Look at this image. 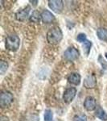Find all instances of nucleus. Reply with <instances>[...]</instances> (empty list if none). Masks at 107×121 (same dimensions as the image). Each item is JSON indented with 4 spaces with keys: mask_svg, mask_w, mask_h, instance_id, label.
<instances>
[{
    "mask_svg": "<svg viewBox=\"0 0 107 121\" xmlns=\"http://www.w3.org/2000/svg\"><path fill=\"white\" fill-rule=\"evenodd\" d=\"M105 56H106V57L107 58V52H106V53H105Z\"/></svg>",
    "mask_w": 107,
    "mask_h": 121,
    "instance_id": "22",
    "label": "nucleus"
},
{
    "mask_svg": "<svg viewBox=\"0 0 107 121\" xmlns=\"http://www.w3.org/2000/svg\"><path fill=\"white\" fill-rule=\"evenodd\" d=\"M14 100V96L10 91H3L0 95V106L2 108L9 107Z\"/></svg>",
    "mask_w": 107,
    "mask_h": 121,
    "instance_id": "3",
    "label": "nucleus"
},
{
    "mask_svg": "<svg viewBox=\"0 0 107 121\" xmlns=\"http://www.w3.org/2000/svg\"><path fill=\"white\" fill-rule=\"evenodd\" d=\"M97 36L99 40L107 42V28H100L97 31Z\"/></svg>",
    "mask_w": 107,
    "mask_h": 121,
    "instance_id": "13",
    "label": "nucleus"
},
{
    "mask_svg": "<svg viewBox=\"0 0 107 121\" xmlns=\"http://www.w3.org/2000/svg\"><path fill=\"white\" fill-rule=\"evenodd\" d=\"M91 47H92V42L89 40H86L85 43H83V50L86 56H88L90 52Z\"/></svg>",
    "mask_w": 107,
    "mask_h": 121,
    "instance_id": "15",
    "label": "nucleus"
},
{
    "mask_svg": "<svg viewBox=\"0 0 107 121\" xmlns=\"http://www.w3.org/2000/svg\"><path fill=\"white\" fill-rule=\"evenodd\" d=\"M84 87L85 89H93L97 86V78L94 74H89L84 79Z\"/></svg>",
    "mask_w": 107,
    "mask_h": 121,
    "instance_id": "8",
    "label": "nucleus"
},
{
    "mask_svg": "<svg viewBox=\"0 0 107 121\" xmlns=\"http://www.w3.org/2000/svg\"><path fill=\"white\" fill-rule=\"evenodd\" d=\"M73 121H87V116L85 114L77 115L73 117Z\"/></svg>",
    "mask_w": 107,
    "mask_h": 121,
    "instance_id": "18",
    "label": "nucleus"
},
{
    "mask_svg": "<svg viewBox=\"0 0 107 121\" xmlns=\"http://www.w3.org/2000/svg\"><path fill=\"white\" fill-rule=\"evenodd\" d=\"M30 11H31V7L30 6H27L26 7L19 10V11H17V12L15 13V19L18 21H21V22L25 21L28 18Z\"/></svg>",
    "mask_w": 107,
    "mask_h": 121,
    "instance_id": "7",
    "label": "nucleus"
},
{
    "mask_svg": "<svg viewBox=\"0 0 107 121\" xmlns=\"http://www.w3.org/2000/svg\"><path fill=\"white\" fill-rule=\"evenodd\" d=\"M77 41L80 43H85L86 41V35L85 33H80L78 34V36H77Z\"/></svg>",
    "mask_w": 107,
    "mask_h": 121,
    "instance_id": "19",
    "label": "nucleus"
},
{
    "mask_svg": "<svg viewBox=\"0 0 107 121\" xmlns=\"http://www.w3.org/2000/svg\"><path fill=\"white\" fill-rule=\"evenodd\" d=\"M29 19H30L31 22L32 23H40V19H41V13H40L38 11L35 10L34 11H32V15L29 17Z\"/></svg>",
    "mask_w": 107,
    "mask_h": 121,
    "instance_id": "14",
    "label": "nucleus"
},
{
    "mask_svg": "<svg viewBox=\"0 0 107 121\" xmlns=\"http://www.w3.org/2000/svg\"><path fill=\"white\" fill-rule=\"evenodd\" d=\"M48 7L55 13H61L64 9V3L61 0H49Z\"/></svg>",
    "mask_w": 107,
    "mask_h": 121,
    "instance_id": "6",
    "label": "nucleus"
},
{
    "mask_svg": "<svg viewBox=\"0 0 107 121\" xmlns=\"http://www.w3.org/2000/svg\"><path fill=\"white\" fill-rule=\"evenodd\" d=\"M41 20L44 23H51L55 20V16L51 11L45 9L41 12Z\"/></svg>",
    "mask_w": 107,
    "mask_h": 121,
    "instance_id": "10",
    "label": "nucleus"
},
{
    "mask_svg": "<svg viewBox=\"0 0 107 121\" xmlns=\"http://www.w3.org/2000/svg\"><path fill=\"white\" fill-rule=\"evenodd\" d=\"M95 116L98 117L99 120L103 121H107V113L101 107H97L96 112H95Z\"/></svg>",
    "mask_w": 107,
    "mask_h": 121,
    "instance_id": "12",
    "label": "nucleus"
},
{
    "mask_svg": "<svg viewBox=\"0 0 107 121\" xmlns=\"http://www.w3.org/2000/svg\"><path fill=\"white\" fill-rule=\"evenodd\" d=\"M0 121H9V118L7 116H2L1 118H0Z\"/></svg>",
    "mask_w": 107,
    "mask_h": 121,
    "instance_id": "20",
    "label": "nucleus"
},
{
    "mask_svg": "<svg viewBox=\"0 0 107 121\" xmlns=\"http://www.w3.org/2000/svg\"><path fill=\"white\" fill-rule=\"evenodd\" d=\"M46 38L48 44L55 45L59 44L63 39V32L59 27H53L48 31Z\"/></svg>",
    "mask_w": 107,
    "mask_h": 121,
    "instance_id": "1",
    "label": "nucleus"
},
{
    "mask_svg": "<svg viewBox=\"0 0 107 121\" xmlns=\"http://www.w3.org/2000/svg\"><path fill=\"white\" fill-rule=\"evenodd\" d=\"M77 95V89L75 87H69L66 89L63 95V100L66 103H71Z\"/></svg>",
    "mask_w": 107,
    "mask_h": 121,
    "instance_id": "5",
    "label": "nucleus"
},
{
    "mask_svg": "<svg viewBox=\"0 0 107 121\" xmlns=\"http://www.w3.org/2000/svg\"><path fill=\"white\" fill-rule=\"evenodd\" d=\"M44 121H52L53 119V113H52V110L50 109H47L44 112Z\"/></svg>",
    "mask_w": 107,
    "mask_h": 121,
    "instance_id": "17",
    "label": "nucleus"
},
{
    "mask_svg": "<svg viewBox=\"0 0 107 121\" xmlns=\"http://www.w3.org/2000/svg\"><path fill=\"white\" fill-rule=\"evenodd\" d=\"M6 48L11 52H16L20 46V39L17 35H10L6 38Z\"/></svg>",
    "mask_w": 107,
    "mask_h": 121,
    "instance_id": "2",
    "label": "nucleus"
},
{
    "mask_svg": "<svg viewBox=\"0 0 107 121\" xmlns=\"http://www.w3.org/2000/svg\"><path fill=\"white\" fill-rule=\"evenodd\" d=\"M7 69H8V64L5 60H1L0 61V73L3 75L7 72Z\"/></svg>",
    "mask_w": 107,
    "mask_h": 121,
    "instance_id": "16",
    "label": "nucleus"
},
{
    "mask_svg": "<svg viewBox=\"0 0 107 121\" xmlns=\"http://www.w3.org/2000/svg\"><path fill=\"white\" fill-rule=\"evenodd\" d=\"M68 81L69 83L75 86H78L81 83V77L78 73H73L68 77Z\"/></svg>",
    "mask_w": 107,
    "mask_h": 121,
    "instance_id": "11",
    "label": "nucleus"
},
{
    "mask_svg": "<svg viewBox=\"0 0 107 121\" xmlns=\"http://www.w3.org/2000/svg\"><path fill=\"white\" fill-rule=\"evenodd\" d=\"M80 52L74 47H69L64 52V58L68 61H74L79 57Z\"/></svg>",
    "mask_w": 107,
    "mask_h": 121,
    "instance_id": "4",
    "label": "nucleus"
},
{
    "mask_svg": "<svg viewBox=\"0 0 107 121\" xmlns=\"http://www.w3.org/2000/svg\"><path fill=\"white\" fill-rule=\"evenodd\" d=\"M84 107L88 112H92L97 108V102L92 96H87L84 101Z\"/></svg>",
    "mask_w": 107,
    "mask_h": 121,
    "instance_id": "9",
    "label": "nucleus"
},
{
    "mask_svg": "<svg viewBox=\"0 0 107 121\" xmlns=\"http://www.w3.org/2000/svg\"><path fill=\"white\" fill-rule=\"evenodd\" d=\"M31 3H33V5L34 6H36L37 5V3H38V1H30Z\"/></svg>",
    "mask_w": 107,
    "mask_h": 121,
    "instance_id": "21",
    "label": "nucleus"
}]
</instances>
